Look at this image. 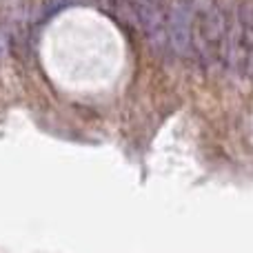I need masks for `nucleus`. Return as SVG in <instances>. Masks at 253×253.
<instances>
[{
  "mask_svg": "<svg viewBox=\"0 0 253 253\" xmlns=\"http://www.w3.org/2000/svg\"><path fill=\"white\" fill-rule=\"evenodd\" d=\"M229 13L215 0H200L193 9L191 49L202 65L211 67L222 60L224 36H227Z\"/></svg>",
  "mask_w": 253,
  "mask_h": 253,
  "instance_id": "1",
  "label": "nucleus"
},
{
  "mask_svg": "<svg viewBox=\"0 0 253 253\" xmlns=\"http://www.w3.org/2000/svg\"><path fill=\"white\" fill-rule=\"evenodd\" d=\"M222 62L238 74L253 76V2H240L229 13Z\"/></svg>",
  "mask_w": 253,
  "mask_h": 253,
  "instance_id": "2",
  "label": "nucleus"
},
{
  "mask_svg": "<svg viewBox=\"0 0 253 253\" xmlns=\"http://www.w3.org/2000/svg\"><path fill=\"white\" fill-rule=\"evenodd\" d=\"M126 7L131 13V22L142 29L149 44L156 51H167L169 49V38H167L169 2L167 0H126Z\"/></svg>",
  "mask_w": 253,
  "mask_h": 253,
  "instance_id": "3",
  "label": "nucleus"
},
{
  "mask_svg": "<svg viewBox=\"0 0 253 253\" xmlns=\"http://www.w3.org/2000/svg\"><path fill=\"white\" fill-rule=\"evenodd\" d=\"M193 0H171L167 13V38L169 51L175 56H187L191 51V25H193Z\"/></svg>",
  "mask_w": 253,
  "mask_h": 253,
  "instance_id": "4",
  "label": "nucleus"
},
{
  "mask_svg": "<svg viewBox=\"0 0 253 253\" xmlns=\"http://www.w3.org/2000/svg\"><path fill=\"white\" fill-rule=\"evenodd\" d=\"M2 47H4V42H2V38H0V56H2Z\"/></svg>",
  "mask_w": 253,
  "mask_h": 253,
  "instance_id": "5",
  "label": "nucleus"
}]
</instances>
